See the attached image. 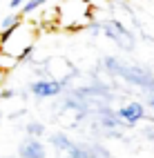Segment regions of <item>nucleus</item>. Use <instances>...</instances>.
Masks as SVG:
<instances>
[{"label": "nucleus", "mask_w": 154, "mask_h": 158, "mask_svg": "<svg viewBox=\"0 0 154 158\" xmlns=\"http://www.w3.org/2000/svg\"><path fill=\"white\" fill-rule=\"evenodd\" d=\"M34 45H36V27L29 20H20L16 27L0 34L2 54L14 56L20 62H32L34 60Z\"/></svg>", "instance_id": "1"}, {"label": "nucleus", "mask_w": 154, "mask_h": 158, "mask_svg": "<svg viewBox=\"0 0 154 158\" xmlns=\"http://www.w3.org/2000/svg\"><path fill=\"white\" fill-rule=\"evenodd\" d=\"M103 67L107 69V73L112 76H118L125 82H132L145 91H154V73L145 67H134V65H127L123 62L121 58H114V56H105L103 58Z\"/></svg>", "instance_id": "2"}, {"label": "nucleus", "mask_w": 154, "mask_h": 158, "mask_svg": "<svg viewBox=\"0 0 154 158\" xmlns=\"http://www.w3.org/2000/svg\"><path fill=\"white\" fill-rule=\"evenodd\" d=\"M56 11L60 27L65 29H80L92 23V5L85 0H60Z\"/></svg>", "instance_id": "3"}, {"label": "nucleus", "mask_w": 154, "mask_h": 158, "mask_svg": "<svg viewBox=\"0 0 154 158\" xmlns=\"http://www.w3.org/2000/svg\"><path fill=\"white\" fill-rule=\"evenodd\" d=\"M101 27V34H105L109 40H114V45H118L121 49L132 51L134 49V34L121 23V20L112 18V20H96Z\"/></svg>", "instance_id": "4"}, {"label": "nucleus", "mask_w": 154, "mask_h": 158, "mask_svg": "<svg viewBox=\"0 0 154 158\" xmlns=\"http://www.w3.org/2000/svg\"><path fill=\"white\" fill-rule=\"evenodd\" d=\"M40 65H43V69L47 71L49 78L60 80V82H65V85L71 78H76V73H78V69L71 65L65 56H49L45 60H40Z\"/></svg>", "instance_id": "5"}, {"label": "nucleus", "mask_w": 154, "mask_h": 158, "mask_svg": "<svg viewBox=\"0 0 154 158\" xmlns=\"http://www.w3.org/2000/svg\"><path fill=\"white\" fill-rule=\"evenodd\" d=\"M65 82L60 80H54V78H36L32 80V85H29V94L36 98H56L60 94H65Z\"/></svg>", "instance_id": "6"}, {"label": "nucleus", "mask_w": 154, "mask_h": 158, "mask_svg": "<svg viewBox=\"0 0 154 158\" xmlns=\"http://www.w3.org/2000/svg\"><path fill=\"white\" fill-rule=\"evenodd\" d=\"M116 114H118V118L127 125V129L136 127L141 120H145V118H148V109H145V105H143V102H136V100L121 105V107L116 109Z\"/></svg>", "instance_id": "7"}, {"label": "nucleus", "mask_w": 154, "mask_h": 158, "mask_svg": "<svg viewBox=\"0 0 154 158\" xmlns=\"http://www.w3.org/2000/svg\"><path fill=\"white\" fill-rule=\"evenodd\" d=\"M18 156L20 158H45V145H43V140L27 136V138L20 143V147H18Z\"/></svg>", "instance_id": "8"}, {"label": "nucleus", "mask_w": 154, "mask_h": 158, "mask_svg": "<svg viewBox=\"0 0 154 158\" xmlns=\"http://www.w3.org/2000/svg\"><path fill=\"white\" fill-rule=\"evenodd\" d=\"M49 143L54 145V147H56L58 152H63V154H67V152L71 149V145H74V140H69V138H67L65 134H58V131H56V134H51Z\"/></svg>", "instance_id": "9"}, {"label": "nucleus", "mask_w": 154, "mask_h": 158, "mask_svg": "<svg viewBox=\"0 0 154 158\" xmlns=\"http://www.w3.org/2000/svg\"><path fill=\"white\" fill-rule=\"evenodd\" d=\"M47 5V0H27V2L20 7V18H27V16H32L34 11H38L40 7H45Z\"/></svg>", "instance_id": "10"}, {"label": "nucleus", "mask_w": 154, "mask_h": 158, "mask_svg": "<svg viewBox=\"0 0 154 158\" xmlns=\"http://www.w3.org/2000/svg\"><path fill=\"white\" fill-rule=\"evenodd\" d=\"M25 134H27V136H32V138H43V134H45V125H43V123H38V120H32V123H27V125H25Z\"/></svg>", "instance_id": "11"}, {"label": "nucleus", "mask_w": 154, "mask_h": 158, "mask_svg": "<svg viewBox=\"0 0 154 158\" xmlns=\"http://www.w3.org/2000/svg\"><path fill=\"white\" fill-rule=\"evenodd\" d=\"M20 65V60L18 58H14V56H9V54H2V51H0V69L2 71H11V69H16Z\"/></svg>", "instance_id": "12"}, {"label": "nucleus", "mask_w": 154, "mask_h": 158, "mask_svg": "<svg viewBox=\"0 0 154 158\" xmlns=\"http://www.w3.org/2000/svg\"><path fill=\"white\" fill-rule=\"evenodd\" d=\"M20 14H9V16H5L2 20H0V29L2 31H7V29H11V27H16L18 23H20Z\"/></svg>", "instance_id": "13"}, {"label": "nucleus", "mask_w": 154, "mask_h": 158, "mask_svg": "<svg viewBox=\"0 0 154 158\" xmlns=\"http://www.w3.org/2000/svg\"><path fill=\"white\" fill-rule=\"evenodd\" d=\"M16 94L18 91L14 87H2V89H0V100H9V98H14Z\"/></svg>", "instance_id": "14"}, {"label": "nucleus", "mask_w": 154, "mask_h": 158, "mask_svg": "<svg viewBox=\"0 0 154 158\" xmlns=\"http://www.w3.org/2000/svg\"><path fill=\"white\" fill-rule=\"evenodd\" d=\"M143 138H148L150 143H154V125H152V120H150V125L145 129H143Z\"/></svg>", "instance_id": "15"}, {"label": "nucleus", "mask_w": 154, "mask_h": 158, "mask_svg": "<svg viewBox=\"0 0 154 158\" xmlns=\"http://www.w3.org/2000/svg\"><path fill=\"white\" fill-rule=\"evenodd\" d=\"M145 105L150 109H154V91H148V96H145Z\"/></svg>", "instance_id": "16"}, {"label": "nucleus", "mask_w": 154, "mask_h": 158, "mask_svg": "<svg viewBox=\"0 0 154 158\" xmlns=\"http://www.w3.org/2000/svg\"><path fill=\"white\" fill-rule=\"evenodd\" d=\"M25 2H27V0H11V2H9V7H11V9H20Z\"/></svg>", "instance_id": "17"}, {"label": "nucleus", "mask_w": 154, "mask_h": 158, "mask_svg": "<svg viewBox=\"0 0 154 158\" xmlns=\"http://www.w3.org/2000/svg\"><path fill=\"white\" fill-rule=\"evenodd\" d=\"M2 118H5V114H2V109H0V125H2Z\"/></svg>", "instance_id": "18"}, {"label": "nucleus", "mask_w": 154, "mask_h": 158, "mask_svg": "<svg viewBox=\"0 0 154 158\" xmlns=\"http://www.w3.org/2000/svg\"><path fill=\"white\" fill-rule=\"evenodd\" d=\"M0 51H2V47H0Z\"/></svg>", "instance_id": "19"}]
</instances>
